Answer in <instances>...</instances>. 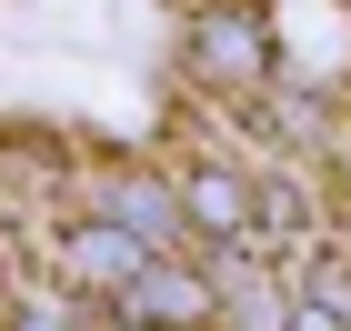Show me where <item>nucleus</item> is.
<instances>
[{"instance_id":"20e7f679","label":"nucleus","mask_w":351,"mask_h":331,"mask_svg":"<svg viewBox=\"0 0 351 331\" xmlns=\"http://www.w3.org/2000/svg\"><path fill=\"white\" fill-rule=\"evenodd\" d=\"M191 221H211V231H241V181L201 171V181H191Z\"/></svg>"},{"instance_id":"7ed1b4c3","label":"nucleus","mask_w":351,"mask_h":331,"mask_svg":"<svg viewBox=\"0 0 351 331\" xmlns=\"http://www.w3.org/2000/svg\"><path fill=\"white\" fill-rule=\"evenodd\" d=\"M201 60H211V71H261V30L251 21H211L201 30Z\"/></svg>"},{"instance_id":"f257e3e1","label":"nucleus","mask_w":351,"mask_h":331,"mask_svg":"<svg viewBox=\"0 0 351 331\" xmlns=\"http://www.w3.org/2000/svg\"><path fill=\"white\" fill-rule=\"evenodd\" d=\"M60 261H71V281H81V291H131L151 251H141L121 221H81V231L60 241Z\"/></svg>"},{"instance_id":"423d86ee","label":"nucleus","mask_w":351,"mask_h":331,"mask_svg":"<svg viewBox=\"0 0 351 331\" xmlns=\"http://www.w3.org/2000/svg\"><path fill=\"white\" fill-rule=\"evenodd\" d=\"M21 331H60V311H30V321H21Z\"/></svg>"},{"instance_id":"f03ea898","label":"nucleus","mask_w":351,"mask_h":331,"mask_svg":"<svg viewBox=\"0 0 351 331\" xmlns=\"http://www.w3.org/2000/svg\"><path fill=\"white\" fill-rule=\"evenodd\" d=\"M121 302L151 311V321H201V311H211V291H201L191 271H171V261H141V281L121 291Z\"/></svg>"},{"instance_id":"39448f33","label":"nucleus","mask_w":351,"mask_h":331,"mask_svg":"<svg viewBox=\"0 0 351 331\" xmlns=\"http://www.w3.org/2000/svg\"><path fill=\"white\" fill-rule=\"evenodd\" d=\"M161 221H171V201H161V191H141V181L121 191V231H131V241H141V231H161Z\"/></svg>"},{"instance_id":"0eeeda50","label":"nucleus","mask_w":351,"mask_h":331,"mask_svg":"<svg viewBox=\"0 0 351 331\" xmlns=\"http://www.w3.org/2000/svg\"><path fill=\"white\" fill-rule=\"evenodd\" d=\"M0 331H10V321H0Z\"/></svg>"}]
</instances>
